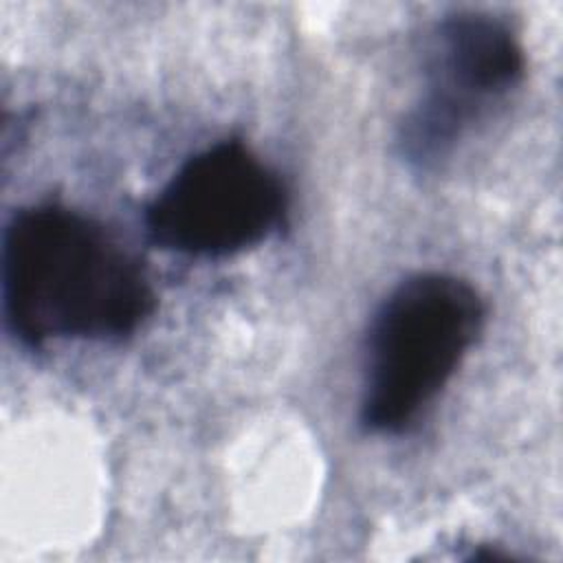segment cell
<instances>
[{
  "mask_svg": "<svg viewBox=\"0 0 563 563\" xmlns=\"http://www.w3.org/2000/svg\"><path fill=\"white\" fill-rule=\"evenodd\" d=\"M4 321L26 347L123 339L154 312L141 262L97 220L62 207L15 211L2 238Z\"/></svg>",
  "mask_w": 563,
  "mask_h": 563,
  "instance_id": "cell-1",
  "label": "cell"
},
{
  "mask_svg": "<svg viewBox=\"0 0 563 563\" xmlns=\"http://www.w3.org/2000/svg\"><path fill=\"white\" fill-rule=\"evenodd\" d=\"M288 189L240 139L187 158L145 209L154 244L189 257H227L277 233Z\"/></svg>",
  "mask_w": 563,
  "mask_h": 563,
  "instance_id": "cell-3",
  "label": "cell"
},
{
  "mask_svg": "<svg viewBox=\"0 0 563 563\" xmlns=\"http://www.w3.org/2000/svg\"><path fill=\"white\" fill-rule=\"evenodd\" d=\"M486 308L451 273H416L378 306L365 339L361 422L394 435L409 429L453 378L477 341Z\"/></svg>",
  "mask_w": 563,
  "mask_h": 563,
  "instance_id": "cell-2",
  "label": "cell"
},
{
  "mask_svg": "<svg viewBox=\"0 0 563 563\" xmlns=\"http://www.w3.org/2000/svg\"><path fill=\"white\" fill-rule=\"evenodd\" d=\"M526 57L512 29L488 13L460 11L431 33L418 101L400 125V152L433 167L523 79Z\"/></svg>",
  "mask_w": 563,
  "mask_h": 563,
  "instance_id": "cell-4",
  "label": "cell"
}]
</instances>
